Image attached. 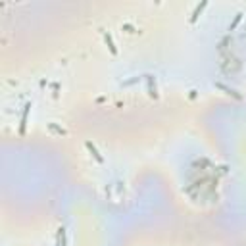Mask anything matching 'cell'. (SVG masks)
Wrapping results in <instances>:
<instances>
[{"label":"cell","instance_id":"1","mask_svg":"<svg viewBox=\"0 0 246 246\" xmlns=\"http://www.w3.org/2000/svg\"><path fill=\"white\" fill-rule=\"evenodd\" d=\"M206 6H208V2H202V4H198V6H196V8H194V12H192V17H190V21H196V17H198V16L202 14V10H204Z\"/></svg>","mask_w":246,"mask_h":246},{"label":"cell","instance_id":"2","mask_svg":"<svg viewBox=\"0 0 246 246\" xmlns=\"http://www.w3.org/2000/svg\"><path fill=\"white\" fill-rule=\"evenodd\" d=\"M104 39H106V42H108V46H110V50H112V54H115V52H118V50H115V46H114L112 37H110L108 33H104Z\"/></svg>","mask_w":246,"mask_h":246},{"label":"cell","instance_id":"3","mask_svg":"<svg viewBox=\"0 0 246 246\" xmlns=\"http://www.w3.org/2000/svg\"><path fill=\"white\" fill-rule=\"evenodd\" d=\"M241 17H242V14H237V17H235V21H233V23H231V25H229V31H233V29H235V27H237V23H238V21H241Z\"/></svg>","mask_w":246,"mask_h":246}]
</instances>
